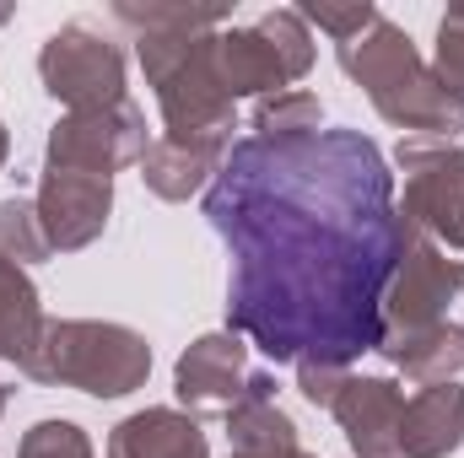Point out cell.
Returning <instances> with one entry per match:
<instances>
[{
	"label": "cell",
	"mask_w": 464,
	"mask_h": 458,
	"mask_svg": "<svg viewBox=\"0 0 464 458\" xmlns=\"http://www.w3.org/2000/svg\"><path fill=\"white\" fill-rule=\"evenodd\" d=\"M206 222L227 243V329L270 361L351 367L383 340V291L411 222L362 129L232 140Z\"/></svg>",
	"instance_id": "1"
},
{
	"label": "cell",
	"mask_w": 464,
	"mask_h": 458,
	"mask_svg": "<svg viewBox=\"0 0 464 458\" xmlns=\"http://www.w3.org/2000/svg\"><path fill=\"white\" fill-rule=\"evenodd\" d=\"M335 54H341V71L372 98V109L389 119L394 129L443 135V140H454V129H464V109L438 87V76L416 54L411 33L394 27L389 16H378L362 38L341 43Z\"/></svg>",
	"instance_id": "2"
},
{
	"label": "cell",
	"mask_w": 464,
	"mask_h": 458,
	"mask_svg": "<svg viewBox=\"0 0 464 458\" xmlns=\"http://www.w3.org/2000/svg\"><path fill=\"white\" fill-rule=\"evenodd\" d=\"M217 33L135 38L146 87L157 92V109H162V135H173V140H232L237 103H232L222 65H217Z\"/></svg>",
	"instance_id": "3"
},
{
	"label": "cell",
	"mask_w": 464,
	"mask_h": 458,
	"mask_svg": "<svg viewBox=\"0 0 464 458\" xmlns=\"http://www.w3.org/2000/svg\"><path fill=\"white\" fill-rule=\"evenodd\" d=\"M151 372V345L146 335L103 324V319H49L38 361L27 367L33 383H65L92 399H124L146 383Z\"/></svg>",
	"instance_id": "4"
},
{
	"label": "cell",
	"mask_w": 464,
	"mask_h": 458,
	"mask_svg": "<svg viewBox=\"0 0 464 458\" xmlns=\"http://www.w3.org/2000/svg\"><path fill=\"white\" fill-rule=\"evenodd\" d=\"M217 65H222L232 103L237 98H276L314 71V33H308L297 5H276L254 27L217 33Z\"/></svg>",
	"instance_id": "5"
},
{
	"label": "cell",
	"mask_w": 464,
	"mask_h": 458,
	"mask_svg": "<svg viewBox=\"0 0 464 458\" xmlns=\"http://www.w3.org/2000/svg\"><path fill=\"white\" fill-rule=\"evenodd\" d=\"M394 162L405 173L400 216L438 248H464V151L443 135H405Z\"/></svg>",
	"instance_id": "6"
},
{
	"label": "cell",
	"mask_w": 464,
	"mask_h": 458,
	"mask_svg": "<svg viewBox=\"0 0 464 458\" xmlns=\"http://www.w3.org/2000/svg\"><path fill=\"white\" fill-rule=\"evenodd\" d=\"M38 76L44 92L71 114L124 103V49L103 38L92 22H65L60 33H49L38 49Z\"/></svg>",
	"instance_id": "7"
},
{
	"label": "cell",
	"mask_w": 464,
	"mask_h": 458,
	"mask_svg": "<svg viewBox=\"0 0 464 458\" xmlns=\"http://www.w3.org/2000/svg\"><path fill=\"white\" fill-rule=\"evenodd\" d=\"M151 146L146 114L124 98L114 109H92V114H65L49 140H44V167H65V173H98L114 178L119 167H140Z\"/></svg>",
	"instance_id": "8"
},
{
	"label": "cell",
	"mask_w": 464,
	"mask_h": 458,
	"mask_svg": "<svg viewBox=\"0 0 464 458\" xmlns=\"http://www.w3.org/2000/svg\"><path fill=\"white\" fill-rule=\"evenodd\" d=\"M464 291V264L438 248L427 232H405L394 281L383 291V335H411V329H432L449 319V302Z\"/></svg>",
	"instance_id": "9"
},
{
	"label": "cell",
	"mask_w": 464,
	"mask_h": 458,
	"mask_svg": "<svg viewBox=\"0 0 464 458\" xmlns=\"http://www.w3.org/2000/svg\"><path fill=\"white\" fill-rule=\"evenodd\" d=\"M38 222L54 253H76L87 243H98L109 216H114V178L98 173H65V167H44L38 184Z\"/></svg>",
	"instance_id": "10"
},
{
	"label": "cell",
	"mask_w": 464,
	"mask_h": 458,
	"mask_svg": "<svg viewBox=\"0 0 464 458\" xmlns=\"http://www.w3.org/2000/svg\"><path fill=\"white\" fill-rule=\"evenodd\" d=\"M248 377L254 372H248V345H243V335L217 329V335H200V340L179 356L173 394H179V405L189 415H206V410H222L227 415L232 405L243 399Z\"/></svg>",
	"instance_id": "11"
},
{
	"label": "cell",
	"mask_w": 464,
	"mask_h": 458,
	"mask_svg": "<svg viewBox=\"0 0 464 458\" xmlns=\"http://www.w3.org/2000/svg\"><path fill=\"white\" fill-rule=\"evenodd\" d=\"M335 421L356 458H411L405 453V388L394 377H346Z\"/></svg>",
	"instance_id": "12"
},
{
	"label": "cell",
	"mask_w": 464,
	"mask_h": 458,
	"mask_svg": "<svg viewBox=\"0 0 464 458\" xmlns=\"http://www.w3.org/2000/svg\"><path fill=\"white\" fill-rule=\"evenodd\" d=\"M232 140H173V135H157L140 157V178L157 200H189L200 189L217 184L222 162H227Z\"/></svg>",
	"instance_id": "13"
},
{
	"label": "cell",
	"mask_w": 464,
	"mask_h": 458,
	"mask_svg": "<svg viewBox=\"0 0 464 458\" xmlns=\"http://www.w3.org/2000/svg\"><path fill=\"white\" fill-rule=\"evenodd\" d=\"M114 458H211V443L189 410H135L109 437Z\"/></svg>",
	"instance_id": "14"
},
{
	"label": "cell",
	"mask_w": 464,
	"mask_h": 458,
	"mask_svg": "<svg viewBox=\"0 0 464 458\" xmlns=\"http://www.w3.org/2000/svg\"><path fill=\"white\" fill-rule=\"evenodd\" d=\"M378 356L389 367H400L411 383L432 388V383H454L464 367V324L443 319L432 329H411V335H383Z\"/></svg>",
	"instance_id": "15"
},
{
	"label": "cell",
	"mask_w": 464,
	"mask_h": 458,
	"mask_svg": "<svg viewBox=\"0 0 464 458\" xmlns=\"http://www.w3.org/2000/svg\"><path fill=\"white\" fill-rule=\"evenodd\" d=\"M464 448V388L432 383L405 399V453L411 458H449Z\"/></svg>",
	"instance_id": "16"
},
{
	"label": "cell",
	"mask_w": 464,
	"mask_h": 458,
	"mask_svg": "<svg viewBox=\"0 0 464 458\" xmlns=\"http://www.w3.org/2000/svg\"><path fill=\"white\" fill-rule=\"evenodd\" d=\"M227 437L232 453H276V448H303L297 443V421L276 405V377L254 372L243 399L227 410Z\"/></svg>",
	"instance_id": "17"
},
{
	"label": "cell",
	"mask_w": 464,
	"mask_h": 458,
	"mask_svg": "<svg viewBox=\"0 0 464 458\" xmlns=\"http://www.w3.org/2000/svg\"><path fill=\"white\" fill-rule=\"evenodd\" d=\"M44 329H49V319L38 308V286L27 281L22 264H11L0 253V361H11V367L27 372L38 361Z\"/></svg>",
	"instance_id": "18"
},
{
	"label": "cell",
	"mask_w": 464,
	"mask_h": 458,
	"mask_svg": "<svg viewBox=\"0 0 464 458\" xmlns=\"http://www.w3.org/2000/svg\"><path fill=\"white\" fill-rule=\"evenodd\" d=\"M114 16L135 33V38H146V33H217V27H227V5H184V0H119Z\"/></svg>",
	"instance_id": "19"
},
{
	"label": "cell",
	"mask_w": 464,
	"mask_h": 458,
	"mask_svg": "<svg viewBox=\"0 0 464 458\" xmlns=\"http://www.w3.org/2000/svg\"><path fill=\"white\" fill-rule=\"evenodd\" d=\"M324 124V103L303 87H286L276 98H259L254 103V135H270V140H286V135H314Z\"/></svg>",
	"instance_id": "20"
},
{
	"label": "cell",
	"mask_w": 464,
	"mask_h": 458,
	"mask_svg": "<svg viewBox=\"0 0 464 458\" xmlns=\"http://www.w3.org/2000/svg\"><path fill=\"white\" fill-rule=\"evenodd\" d=\"M0 253L11 264H38V259L54 253L49 237H44V222H38V205L22 200V195L0 200Z\"/></svg>",
	"instance_id": "21"
},
{
	"label": "cell",
	"mask_w": 464,
	"mask_h": 458,
	"mask_svg": "<svg viewBox=\"0 0 464 458\" xmlns=\"http://www.w3.org/2000/svg\"><path fill=\"white\" fill-rule=\"evenodd\" d=\"M432 76L438 87L464 109V0L438 16V49H432Z\"/></svg>",
	"instance_id": "22"
},
{
	"label": "cell",
	"mask_w": 464,
	"mask_h": 458,
	"mask_svg": "<svg viewBox=\"0 0 464 458\" xmlns=\"http://www.w3.org/2000/svg\"><path fill=\"white\" fill-rule=\"evenodd\" d=\"M16 458H92V437H87L76 421H54V415H49V421L27 426Z\"/></svg>",
	"instance_id": "23"
},
{
	"label": "cell",
	"mask_w": 464,
	"mask_h": 458,
	"mask_svg": "<svg viewBox=\"0 0 464 458\" xmlns=\"http://www.w3.org/2000/svg\"><path fill=\"white\" fill-rule=\"evenodd\" d=\"M297 11H303V22H308V27H324V33L335 38V49L351 43V38H362V33L383 16L372 0H356V5H324V0H308V5H297Z\"/></svg>",
	"instance_id": "24"
},
{
	"label": "cell",
	"mask_w": 464,
	"mask_h": 458,
	"mask_svg": "<svg viewBox=\"0 0 464 458\" xmlns=\"http://www.w3.org/2000/svg\"><path fill=\"white\" fill-rule=\"evenodd\" d=\"M346 367H330V361H297V394L319 410H335L341 388H346Z\"/></svg>",
	"instance_id": "25"
},
{
	"label": "cell",
	"mask_w": 464,
	"mask_h": 458,
	"mask_svg": "<svg viewBox=\"0 0 464 458\" xmlns=\"http://www.w3.org/2000/svg\"><path fill=\"white\" fill-rule=\"evenodd\" d=\"M227 458H308L303 448H276V453H227Z\"/></svg>",
	"instance_id": "26"
},
{
	"label": "cell",
	"mask_w": 464,
	"mask_h": 458,
	"mask_svg": "<svg viewBox=\"0 0 464 458\" xmlns=\"http://www.w3.org/2000/svg\"><path fill=\"white\" fill-rule=\"evenodd\" d=\"M5 151H11V135H5V124H0V167H5Z\"/></svg>",
	"instance_id": "27"
},
{
	"label": "cell",
	"mask_w": 464,
	"mask_h": 458,
	"mask_svg": "<svg viewBox=\"0 0 464 458\" xmlns=\"http://www.w3.org/2000/svg\"><path fill=\"white\" fill-rule=\"evenodd\" d=\"M5 22H11V5H0V27H5Z\"/></svg>",
	"instance_id": "28"
},
{
	"label": "cell",
	"mask_w": 464,
	"mask_h": 458,
	"mask_svg": "<svg viewBox=\"0 0 464 458\" xmlns=\"http://www.w3.org/2000/svg\"><path fill=\"white\" fill-rule=\"evenodd\" d=\"M0 415H5V383H0Z\"/></svg>",
	"instance_id": "29"
}]
</instances>
